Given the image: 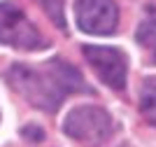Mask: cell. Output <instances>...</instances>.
<instances>
[{
	"instance_id": "cell-1",
	"label": "cell",
	"mask_w": 156,
	"mask_h": 147,
	"mask_svg": "<svg viewBox=\"0 0 156 147\" xmlns=\"http://www.w3.org/2000/svg\"><path fill=\"white\" fill-rule=\"evenodd\" d=\"M7 84L44 112H56L70 94H91L79 70L63 58H49L40 68L14 63L7 72Z\"/></svg>"
},
{
	"instance_id": "cell-2",
	"label": "cell",
	"mask_w": 156,
	"mask_h": 147,
	"mask_svg": "<svg viewBox=\"0 0 156 147\" xmlns=\"http://www.w3.org/2000/svg\"><path fill=\"white\" fill-rule=\"evenodd\" d=\"M63 131L68 138L86 147H98L112 135V119L103 108L79 105V108L70 110V115L65 117Z\"/></svg>"
},
{
	"instance_id": "cell-3",
	"label": "cell",
	"mask_w": 156,
	"mask_h": 147,
	"mask_svg": "<svg viewBox=\"0 0 156 147\" xmlns=\"http://www.w3.org/2000/svg\"><path fill=\"white\" fill-rule=\"evenodd\" d=\"M0 45L14 49H44L47 42L14 2H0Z\"/></svg>"
},
{
	"instance_id": "cell-4",
	"label": "cell",
	"mask_w": 156,
	"mask_h": 147,
	"mask_svg": "<svg viewBox=\"0 0 156 147\" xmlns=\"http://www.w3.org/2000/svg\"><path fill=\"white\" fill-rule=\"evenodd\" d=\"M82 51L105 86H110L114 91H124L126 77H128V58L124 51L100 45H84Z\"/></svg>"
},
{
	"instance_id": "cell-5",
	"label": "cell",
	"mask_w": 156,
	"mask_h": 147,
	"mask_svg": "<svg viewBox=\"0 0 156 147\" xmlns=\"http://www.w3.org/2000/svg\"><path fill=\"white\" fill-rule=\"evenodd\" d=\"M75 19L89 35H112L119 26V7L114 0H77Z\"/></svg>"
},
{
	"instance_id": "cell-6",
	"label": "cell",
	"mask_w": 156,
	"mask_h": 147,
	"mask_svg": "<svg viewBox=\"0 0 156 147\" xmlns=\"http://www.w3.org/2000/svg\"><path fill=\"white\" fill-rule=\"evenodd\" d=\"M140 110L144 119L156 126V77L144 79L142 91H140Z\"/></svg>"
},
{
	"instance_id": "cell-7",
	"label": "cell",
	"mask_w": 156,
	"mask_h": 147,
	"mask_svg": "<svg viewBox=\"0 0 156 147\" xmlns=\"http://www.w3.org/2000/svg\"><path fill=\"white\" fill-rule=\"evenodd\" d=\"M42 12L49 17L54 26H58L61 31H65V12H63V0H35Z\"/></svg>"
},
{
	"instance_id": "cell-8",
	"label": "cell",
	"mask_w": 156,
	"mask_h": 147,
	"mask_svg": "<svg viewBox=\"0 0 156 147\" xmlns=\"http://www.w3.org/2000/svg\"><path fill=\"white\" fill-rule=\"evenodd\" d=\"M137 42L149 51L151 63H156V24H142L137 28Z\"/></svg>"
},
{
	"instance_id": "cell-9",
	"label": "cell",
	"mask_w": 156,
	"mask_h": 147,
	"mask_svg": "<svg viewBox=\"0 0 156 147\" xmlns=\"http://www.w3.org/2000/svg\"><path fill=\"white\" fill-rule=\"evenodd\" d=\"M23 133H26L28 138H33V140H42V138H44V131H42V128H37V126L23 128Z\"/></svg>"
}]
</instances>
